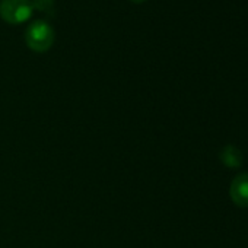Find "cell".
Masks as SVG:
<instances>
[{"instance_id":"6da1fadb","label":"cell","mask_w":248,"mask_h":248,"mask_svg":"<svg viewBox=\"0 0 248 248\" xmlns=\"http://www.w3.org/2000/svg\"><path fill=\"white\" fill-rule=\"evenodd\" d=\"M54 38L56 35L53 27L43 19L31 22L25 31V43L35 53L48 51L54 44Z\"/></svg>"},{"instance_id":"7a4b0ae2","label":"cell","mask_w":248,"mask_h":248,"mask_svg":"<svg viewBox=\"0 0 248 248\" xmlns=\"http://www.w3.org/2000/svg\"><path fill=\"white\" fill-rule=\"evenodd\" d=\"M31 0H0V18L11 25H19L32 16Z\"/></svg>"},{"instance_id":"3957f363","label":"cell","mask_w":248,"mask_h":248,"mask_svg":"<svg viewBox=\"0 0 248 248\" xmlns=\"http://www.w3.org/2000/svg\"><path fill=\"white\" fill-rule=\"evenodd\" d=\"M229 194L238 207H248V174H239L233 178Z\"/></svg>"},{"instance_id":"277c9868","label":"cell","mask_w":248,"mask_h":248,"mask_svg":"<svg viewBox=\"0 0 248 248\" xmlns=\"http://www.w3.org/2000/svg\"><path fill=\"white\" fill-rule=\"evenodd\" d=\"M220 161L223 162L225 167H229V168H238L242 162V155H241V151L232 145H228L225 146L222 151H220Z\"/></svg>"},{"instance_id":"5b68a950","label":"cell","mask_w":248,"mask_h":248,"mask_svg":"<svg viewBox=\"0 0 248 248\" xmlns=\"http://www.w3.org/2000/svg\"><path fill=\"white\" fill-rule=\"evenodd\" d=\"M32 8L37 9L38 12H44V14H50L54 9L56 0H31Z\"/></svg>"},{"instance_id":"8992f818","label":"cell","mask_w":248,"mask_h":248,"mask_svg":"<svg viewBox=\"0 0 248 248\" xmlns=\"http://www.w3.org/2000/svg\"><path fill=\"white\" fill-rule=\"evenodd\" d=\"M133 3H143V2H146V0H132Z\"/></svg>"}]
</instances>
